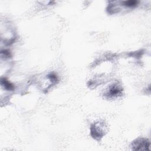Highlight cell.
Segmentation results:
<instances>
[{"instance_id": "6da1fadb", "label": "cell", "mask_w": 151, "mask_h": 151, "mask_svg": "<svg viewBox=\"0 0 151 151\" xmlns=\"http://www.w3.org/2000/svg\"><path fill=\"white\" fill-rule=\"evenodd\" d=\"M123 94V87L120 82L114 81L109 84L104 90L103 97L107 100H115Z\"/></svg>"}, {"instance_id": "7a4b0ae2", "label": "cell", "mask_w": 151, "mask_h": 151, "mask_svg": "<svg viewBox=\"0 0 151 151\" xmlns=\"http://www.w3.org/2000/svg\"><path fill=\"white\" fill-rule=\"evenodd\" d=\"M90 135L96 140L100 141L106 134L107 127L103 120H97L91 124Z\"/></svg>"}, {"instance_id": "3957f363", "label": "cell", "mask_w": 151, "mask_h": 151, "mask_svg": "<svg viewBox=\"0 0 151 151\" xmlns=\"http://www.w3.org/2000/svg\"><path fill=\"white\" fill-rule=\"evenodd\" d=\"M150 145V143L147 139L139 137L132 142L130 147L133 150H149Z\"/></svg>"}]
</instances>
